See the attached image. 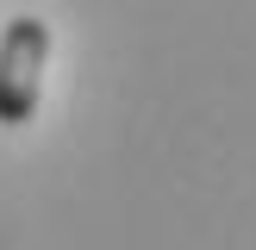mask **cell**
Returning a JSON list of instances; mask_svg holds the SVG:
<instances>
[{"label": "cell", "instance_id": "obj_1", "mask_svg": "<svg viewBox=\"0 0 256 250\" xmlns=\"http://www.w3.org/2000/svg\"><path fill=\"white\" fill-rule=\"evenodd\" d=\"M50 62V25L19 12L0 32V125H25L38 112V88H44Z\"/></svg>", "mask_w": 256, "mask_h": 250}]
</instances>
